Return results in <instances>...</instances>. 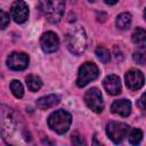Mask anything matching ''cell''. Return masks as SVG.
I'll use <instances>...</instances> for the list:
<instances>
[{
  "instance_id": "cell-6",
  "label": "cell",
  "mask_w": 146,
  "mask_h": 146,
  "mask_svg": "<svg viewBox=\"0 0 146 146\" xmlns=\"http://www.w3.org/2000/svg\"><path fill=\"white\" fill-rule=\"evenodd\" d=\"M84 103L91 111H94L96 113H100L104 110L103 96H102L99 89H97V88H90L89 90L86 91Z\"/></svg>"
},
{
  "instance_id": "cell-21",
  "label": "cell",
  "mask_w": 146,
  "mask_h": 146,
  "mask_svg": "<svg viewBox=\"0 0 146 146\" xmlns=\"http://www.w3.org/2000/svg\"><path fill=\"white\" fill-rule=\"evenodd\" d=\"M0 13H1V29L5 30L9 24V15L5 10H1Z\"/></svg>"
},
{
  "instance_id": "cell-7",
  "label": "cell",
  "mask_w": 146,
  "mask_h": 146,
  "mask_svg": "<svg viewBox=\"0 0 146 146\" xmlns=\"http://www.w3.org/2000/svg\"><path fill=\"white\" fill-rule=\"evenodd\" d=\"M7 65L14 71H23L29 65V56L25 52L14 51L8 56Z\"/></svg>"
},
{
  "instance_id": "cell-17",
  "label": "cell",
  "mask_w": 146,
  "mask_h": 146,
  "mask_svg": "<svg viewBox=\"0 0 146 146\" xmlns=\"http://www.w3.org/2000/svg\"><path fill=\"white\" fill-rule=\"evenodd\" d=\"M96 56H97V58H98L102 63H104V64L108 63V62H110V59H111L110 50H108V49H106V48H105V47H103V46H99V47L96 49Z\"/></svg>"
},
{
  "instance_id": "cell-16",
  "label": "cell",
  "mask_w": 146,
  "mask_h": 146,
  "mask_svg": "<svg viewBox=\"0 0 146 146\" xmlns=\"http://www.w3.org/2000/svg\"><path fill=\"white\" fill-rule=\"evenodd\" d=\"M25 81L30 91H38L42 87V80L36 75H27Z\"/></svg>"
},
{
  "instance_id": "cell-4",
  "label": "cell",
  "mask_w": 146,
  "mask_h": 146,
  "mask_svg": "<svg viewBox=\"0 0 146 146\" xmlns=\"http://www.w3.org/2000/svg\"><path fill=\"white\" fill-rule=\"evenodd\" d=\"M98 74H99V71H98V67L96 64H94L91 62H87V63L82 64V66H80L79 72H78L76 86L80 88L87 86L89 82L97 79Z\"/></svg>"
},
{
  "instance_id": "cell-8",
  "label": "cell",
  "mask_w": 146,
  "mask_h": 146,
  "mask_svg": "<svg viewBox=\"0 0 146 146\" xmlns=\"http://www.w3.org/2000/svg\"><path fill=\"white\" fill-rule=\"evenodd\" d=\"M10 16L16 23H24L29 17V7L23 0H16L10 7Z\"/></svg>"
},
{
  "instance_id": "cell-22",
  "label": "cell",
  "mask_w": 146,
  "mask_h": 146,
  "mask_svg": "<svg viewBox=\"0 0 146 146\" xmlns=\"http://www.w3.org/2000/svg\"><path fill=\"white\" fill-rule=\"evenodd\" d=\"M137 106L140 110H146V92H144L140 96V98L137 100Z\"/></svg>"
},
{
  "instance_id": "cell-14",
  "label": "cell",
  "mask_w": 146,
  "mask_h": 146,
  "mask_svg": "<svg viewBox=\"0 0 146 146\" xmlns=\"http://www.w3.org/2000/svg\"><path fill=\"white\" fill-rule=\"evenodd\" d=\"M131 39H132V42L139 48H146V31L144 29L137 27L133 31Z\"/></svg>"
},
{
  "instance_id": "cell-24",
  "label": "cell",
  "mask_w": 146,
  "mask_h": 146,
  "mask_svg": "<svg viewBox=\"0 0 146 146\" xmlns=\"http://www.w3.org/2000/svg\"><path fill=\"white\" fill-rule=\"evenodd\" d=\"M119 0H105V2L107 3V5H114V3H116Z\"/></svg>"
},
{
  "instance_id": "cell-11",
  "label": "cell",
  "mask_w": 146,
  "mask_h": 146,
  "mask_svg": "<svg viewBox=\"0 0 146 146\" xmlns=\"http://www.w3.org/2000/svg\"><path fill=\"white\" fill-rule=\"evenodd\" d=\"M103 86L107 91V94L112 96L119 95L121 92V81L117 75H114V74L107 75L103 81Z\"/></svg>"
},
{
  "instance_id": "cell-26",
  "label": "cell",
  "mask_w": 146,
  "mask_h": 146,
  "mask_svg": "<svg viewBox=\"0 0 146 146\" xmlns=\"http://www.w3.org/2000/svg\"><path fill=\"white\" fill-rule=\"evenodd\" d=\"M88 1H90V2H94V1H95V0H88Z\"/></svg>"
},
{
  "instance_id": "cell-1",
  "label": "cell",
  "mask_w": 146,
  "mask_h": 146,
  "mask_svg": "<svg viewBox=\"0 0 146 146\" xmlns=\"http://www.w3.org/2000/svg\"><path fill=\"white\" fill-rule=\"evenodd\" d=\"M66 46L68 50L76 56L84 52L87 48V35L84 29L81 25H74L68 30Z\"/></svg>"
},
{
  "instance_id": "cell-5",
  "label": "cell",
  "mask_w": 146,
  "mask_h": 146,
  "mask_svg": "<svg viewBox=\"0 0 146 146\" xmlns=\"http://www.w3.org/2000/svg\"><path fill=\"white\" fill-rule=\"evenodd\" d=\"M129 132H130V127L122 122L112 121L106 125V133L110 137V139L115 144L121 143L128 136Z\"/></svg>"
},
{
  "instance_id": "cell-12",
  "label": "cell",
  "mask_w": 146,
  "mask_h": 146,
  "mask_svg": "<svg viewBox=\"0 0 146 146\" xmlns=\"http://www.w3.org/2000/svg\"><path fill=\"white\" fill-rule=\"evenodd\" d=\"M111 111L114 114H117L120 116H128L131 113V103L128 99H117L114 100L112 106H111Z\"/></svg>"
},
{
  "instance_id": "cell-10",
  "label": "cell",
  "mask_w": 146,
  "mask_h": 146,
  "mask_svg": "<svg viewBox=\"0 0 146 146\" xmlns=\"http://www.w3.org/2000/svg\"><path fill=\"white\" fill-rule=\"evenodd\" d=\"M40 46H41V48L44 52H48V54L54 52L58 49L59 39H58L56 33H54L51 31H48V32L42 34V36L40 39Z\"/></svg>"
},
{
  "instance_id": "cell-25",
  "label": "cell",
  "mask_w": 146,
  "mask_h": 146,
  "mask_svg": "<svg viewBox=\"0 0 146 146\" xmlns=\"http://www.w3.org/2000/svg\"><path fill=\"white\" fill-rule=\"evenodd\" d=\"M144 18H145V21H146V8H145V10H144Z\"/></svg>"
},
{
  "instance_id": "cell-9",
  "label": "cell",
  "mask_w": 146,
  "mask_h": 146,
  "mask_svg": "<svg viewBox=\"0 0 146 146\" xmlns=\"http://www.w3.org/2000/svg\"><path fill=\"white\" fill-rule=\"evenodd\" d=\"M124 80H125V84H127L128 89H130L132 91L139 90L144 86V82H145L144 74L138 70L128 71L124 75Z\"/></svg>"
},
{
  "instance_id": "cell-20",
  "label": "cell",
  "mask_w": 146,
  "mask_h": 146,
  "mask_svg": "<svg viewBox=\"0 0 146 146\" xmlns=\"http://www.w3.org/2000/svg\"><path fill=\"white\" fill-rule=\"evenodd\" d=\"M133 60L139 64V65H144L146 63V52L144 51H136L133 52Z\"/></svg>"
},
{
  "instance_id": "cell-13",
  "label": "cell",
  "mask_w": 146,
  "mask_h": 146,
  "mask_svg": "<svg viewBox=\"0 0 146 146\" xmlns=\"http://www.w3.org/2000/svg\"><path fill=\"white\" fill-rule=\"evenodd\" d=\"M60 98L57 96V95H47V96H43V97H40L38 100H36V106L40 108V110H48L50 107H54L55 105H57L59 103Z\"/></svg>"
},
{
  "instance_id": "cell-23",
  "label": "cell",
  "mask_w": 146,
  "mask_h": 146,
  "mask_svg": "<svg viewBox=\"0 0 146 146\" xmlns=\"http://www.w3.org/2000/svg\"><path fill=\"white\" fill-rule=\"evenodd\" d=\"M72 143L75 144V145H81V144H83L84 141H83L82 137H81L78 132H74V133L72 135Z\"/></svg>"
},
{
  "instance_id": "cell-2",
  "label": "cell",
  "mask_w": 146,
  "mask_h": 146,
  "mask_svg": "<svg viewBox=\"0 0 146 146\" xmlns=\"http://www.w3.org/2000/svg\"><path fill=\"white\" fill-rule=\"evenodd\" d=\"M64 0H40V9L50 23H58L64 13Z\"/></svg>"
},
{
  "instance_id": "cell-19",
  "label": "cell",
  "mask_w": 146,
  "mask_h": 146,
  "mask_svg": "<svg viewBox=\"0 0 146 146\" xmlns=\"http://www.w3.org/2000/svg\"><path fill=\"white\" fill-rule=\"evenodd\" d=\"M143 139V131L139 129H132L129 133V141L132 145H138Z\"/></svg>"
},
{
  "instance_id": "cell-18",
  "label": "cell",
  "mask_w": 146,
  "mask_h": 146,
  "mask_svg": "<svg viewBox=\"0 0 146 146\" xmlns=\"http://www.w3.org/2000/svg\"><path fill=\"white\" fill-rule=\"evenodd\" d=\"M10 90L16 98H22L24 96V88L18 80H13L10 82Z\"/></svg>"
},
{
  "instance_id": "cell-15",
  "label": "cell",
  "mask_w": 146,
  "mask_h": 146,
  "mask_svg": "<svg viewBox=\"0 0 146 146\" xmlns=\"http://www.w3.org/2000/svg\"><path fill=\"white\" fill-rule=\"evenodd\" d=\"M131 21H132V16L130 13H122L116 17L115 24L120 30H127L129 29Z\"/></svg>"
},
{
  "instance_id": "cell-3",
  "label": "cell",
  "mask_w": 146,
  "mask_h": 146,
  "mask_svg": "<svg viewBox=\"0 0 146 146\" xmlns=\"http://www.w3.org/2000/svg\"><path fill=\"white\" fill-rule=\"evenodd\" d=\"M71 122H72L71 114L64 110H57L52 112L48 117L49 128L59 135L65 133L70 129Z\"/></svg>"
}]
</instances>
